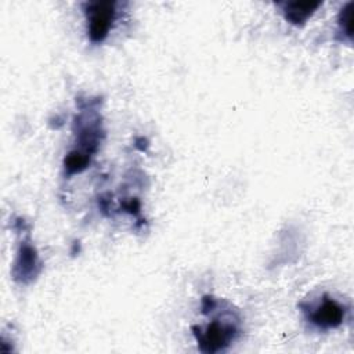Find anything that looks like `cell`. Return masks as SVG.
I'll use <instances>...</instances> for the list:
<instances>
[{
  "label": "cell",
  "instance_id": "1",
  "mask_svg": "<svg viewBox=\"0 0 354 354\" xmlns=\"http://www.w3.org/2000/svg\"><path fill=\"white\" fill-rule=\"evenodd\" d=\"M192 330L202 353H217L224 350L236 339L239 333V329L234 321H220L218 318L212 321L205 329L192 326Z\"/></svg>",
  "mask_w": 354,
  "mask_h": 354
},
{
  "label": "cell",
  "instance_id": "2",
  "mask_svg": "<svg viewBox=\"0 0 354 354\" xmlns=\"http://www.w3.org/2000/svg\"><path fill=\"white\" fill-rule=\"evenodd\" d=\"M87 18V36L93 44L102 43L115 22L116 3L115 1H88L84 4Z\"/></svg>",
  "mask_w": 354,
  "mask_h": 354
},
{
  "label": "cell",
  "instance_id": "3",
  "mask_svg": "<svg viewBox=\"0 0 354 354\" xmlns=\"http://www.w3.org/2000/svg\"><path fill=\"white\" fill-rule=\"evenodd\" d=\"M303 311L307 319L319 329H333L340 326L346 314L344 306L326 295L317 306L307 307Z\"/></svg>",
  "mask_w": 354,
  "mask_h": 354
},
{
  "label": "cell",
  "instance_id": "4",
  "mask_svg": "<svg viewBox=\"0 0 354 354\" xmlns=\"http://www.w3.org/2000/svg\"><path fill=\"white\" fill-rule=\"evenodd\" d=\"M39 270L40 263L35 248L29 243H22L18 250L17 260L14 263V278L26 283L30 282L39 274Z\"/></svg>",
  "mask_w": 354,
  "mask_h": 354
},
{
  "label": "cell",
  "instance_id": "5",
  "mask_svg": "<svg viewBox=\"0 0 354 354\" xmlns=\"http://www.w3.org/2000/svg\"><path fill=\"white\" fill-rule=\"evenodd\" d=\"M322 3L319 1H288L282 3L281 11L283 14V18L296 26H301L307 22L310 17L321 7Z\"/></svg>",
  "mask_w": 354,
  "mask_h": 354
},
{
  "label": "cell",
  "instance_id": "6",
  "mask_svg": "<svg viewBox=\"0 0 354 354\" xmlns=\"http://www.w3.org/2000/svg\"><path fill=\"white\" fill-rule=\"evenodd\" d=\"M90 156L88 153L79 151V149H72L64 159V170L65 174L73 176L77 173H82L90 163Z\"/></svg>",
  "mask_w": 354,
  "mask_h": 354
},
{
  "label": "cell",
  "instance_id": "7",
  "mask_svg": "<svg viewBox=\"0 0 354 354\" xmlns=\"http://www.w3.org/2000/svg\"><path fill=\"white\" fill-rule=\"evenodd\" d=\"M339 32L343 35V39L351 41L353 39V3L348 1L339 12L337 18Z\"/></svg>",
  "mask_w": 354,
  "mask_h": 354
}]
</instances>
